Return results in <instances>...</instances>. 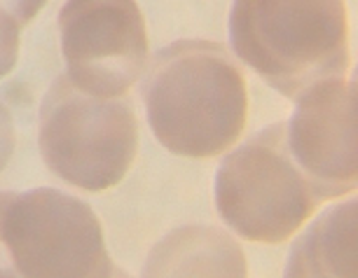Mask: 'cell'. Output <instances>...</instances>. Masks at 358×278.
<instances>
[{
  "label": "cell",
  "instance_id": "obj_1",
  "mask_svg": "<svg viewBox=\"0 0 358 278\" xmlns=\"http://www.w3.org/2000/svg\"><path fill=\"white\" fill-rule=\"evenodd\" d=\"M145 68V117L159 145L187 159L234 147L246 126L248 94L244 71L225 45L176 40Z\"/></svg>",
  "mask_w": 358,
  "mask_h": 278
},
{
  "label": "cell",
  "instance_id": "obj_2",
  "mask_svg": "<svg viewBox=\"0 0 358 278\" xmlns=\"http://www.w3.org/2000/svg\"><path fill=\"white\" fill-rule=\"evenodd\" d=\"M229 47L281 96L295 98L349 68L344 0H234Z\"/></svg>",
  "mask_w": 358,
  "mask_h": 278
},
{
  "label": "cell",
  "instance_id": "obj_3",
  "mask_svg": "<svg viewBox=\"0 0 358 278\" xmlns=\"http://www.w3.org/2000/svg\"><path fill=\"white\" fill-rule=\"evenodd\" d=\"M38 145L47 168L85 192L120 185L138 152V117L129 96L99 98L59 75L38 117Z\"/></svg>",
  "mask_w": 358,
  "mask_h": 278
},
{
  "label": "cell",
  "instance_id": "obj_4",
  "mask_svg": "<svg viewBox=\"0 0 358 278\" xmlns=\"http://www.w3.org/2000/svg\"><path fill=\"white\" fill-rule=\"evenodd\" d=\"M213 194L222 222L255 243L288 241L321 206L290 157L283 122L262 129L225 154Z\"/></svg>",
  "mask_w": 358,
  "mask_h": 278
},
{
  "label": "cell",
  "instance_id": "obj_5",
  "mask_svg": "<svg viewBox=\"0 0 358 278\" xmlns=\"http://www.w3.org/2000/svg\"><path fill=\"white\" fill-rule=\"evenodd\" d=\"M0 234L17 278H129L108 255L90 203L62 189L10 192Z\"/></svg>",
  "mask_w": 358,
  "mask_h": 278
},
{
  "label": "cell",
  "instance_id": "obj_6",
  "mask_svg": "<svg viewBox=\"0 0 358 278\" xmlns=\"http://www.w3.org/2000/svg\"><path fill=\"white\" fill-rule=\"evenodd\" d=\"M64 75L99 98H120L148 66V31L136 0H66L59 12Z\"/></svg>",
  "mask_w": 358,
  "mask_h": 278
},
{
  "label": "cell",
  "instance_id": "obj_7",
  "mask_svg": "<svg viewBox=\"0 0 358 278\" xmlns=\"http://www.w3.org/2000/svg\"><path fill=\"white\" fill-rule=\"evenodd\" d=\"M295 166L319 201L347 196L358 182V98L356 82L321 80L295 96V110L283 122Z\"/></svg>",
  "mask_w": 358,
  "mask_h": 278
},
{
  "label": "cell",
  "instance_id": "obj_8",
  "mask_svg": "<svg viewBox=\"0 0 358 278\" xmlns=\"http://www.w3.org/2000/svg\"><path fill=\"white\" fill-rule=\"evenodd\" d=\"M141 278H248L239 241L211 225H185L152 246Z\"/></svg>",
  "mask_w": 358,
  "mask_h": 278
},
{
  "label": "cell",
  "instance_id": "obj_9",
  "mask_svg": "<svg viewBox=\"0 0 358 278\" xmlns=\"http://www.w3.org/2000/svg\"><path fill=\"white\" fill-rule=\"evenodd\" d=\"M283 278H358V203H337L290 248Z\"/></svg>",
  "mask_w": 358,
  "mask_h": 278
},
{
  "label": "cell",
  "instance_id": "obj_10",
  "mask_svg": "<svg viewBox=\"0 0 358 278\" xmlns=\"http://www.w3.org/2000/svg\"><path fill=\"white\" fill-rule=\"evenodd\" d=\"M19 24L5 12H0V80L10 75L19 59Z\"/></svg>",
  "mask_w": 358,
  "mask_h": 278
},
{
  "label": "cell",
  "instance_id": "obj_11",
  "mask_svg": "<svg viewBox=\"0 0 358 278\" xmlns=\"http://www.w3.org/2000/svg\"><path fill=\"white\" fill-rule=\"evenodd\" d=\"M17 147V131H15V122H12L10 108L0 101V173L8 168L12 154Z\"/></svg>",
  "mask_w": 358,
  "mask_h": 278
},
{
  "label": "cell",
  "instance_id": "obj_12",
  "mask_svg": "<svg viewBox=\"0 0 358 278\" xmlns=\"http://www.w3.org/2000/svg\"><path fill=\"white\" fill-rule=\"evenodd\" d=\"M45 3L47 0H0V12L12 17L19 24V29H24L26 24H31L38 17Z\"/></svg>",
  "mask_w": 358,
  "mask_h": 278
},
{
  "label": "cell",
  "instance_id": "obj_13",
  "mask_svg": "<svg viewBox=\"0 0 358 278\" xmlns=\"http://www.w3.org/2000/svg\"><path fill=\"white\" fill-rule=\"evenodd\" d=\"M10 192H0V218H3V206L8 201ZM0 278H17L12 274V267L8 262V253H5V243H3V234H0Z\"/></svg>",
  "mask_w": 358,
  "mask_h": 278
}]
</instances>
